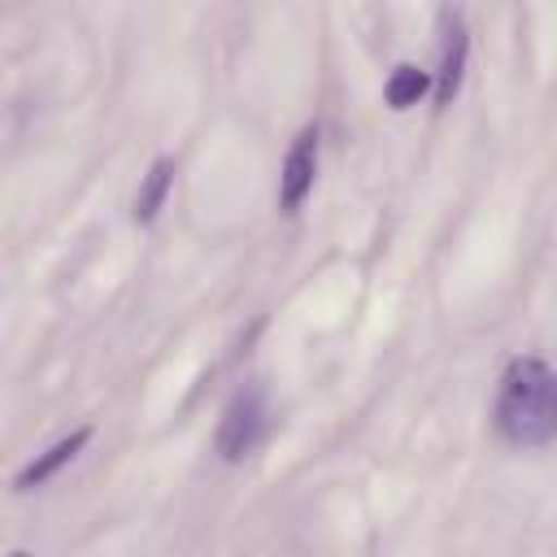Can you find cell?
<instances>
[{
  "label": "cell",
  "mask_w": 557,
  "mask_h": 557,
  "mask_svg": "<svg viewBox=\"0 0 557 557\" xmlns=\"http://www.w3.org/2000/svg\"><path fill=\"white\" fill-rule=\"evenodd\" d=\"M170 187H174V161H170V157H157V161L148 165L144 183H139V196H135V209H131V218H135L139 226L157 222V213H161V205H165Z\"/></svg>",
  "instance_id": "cell-6"
},
{
  "label": "cell",
  "mask_w": 557,
  "mask_h": 557,
  "mask_svg": "<svg viewBox=\"0 0 557 557\" xmlns=\"http://www.w3.org/2000/svg\"><path fill=\"white\" fill-rule=\"evenodd\" d=\"M265 426H270L265 392H261L257 383L239 387V392L231 396V405L222 409V422H218V440H213L218 457L231 461V466L244 461V457H252V453L261 448V440H265Z\"/></svg>",
  "instance_id": "cell-2"
},
{
  "label": "cell",
  "mask_w": 557,
  "mask_h": 557,
  "mask_svg": "<svg viewBox=\"0 0 557 557\" xmlns=\"http://www.w3.org/2000/svg\"><path fill=\"white\" fill-rule=\"evenodd\" d=\"M313 174H318V126H305L283 157V174H278V209L283 213H296L305 205V196L313 191Z\"/></svg>",
  "instance_id": "cell-3"
},
{
  "label": "cell",
  "mask_w": 557,
  "mask_h": 557,
  "mask_svg": "<svg viewBox=\"0 0 557 557\" xmlns=\"http://www.w3.org/2000/svg\"><path fill=\"white\" fill-rule=\"evenodd\" d=\"M466 52H470V35L461 13H444V52H440V74H435V104H453V96L461 91V74H466Z\"/></svg>",
  "instance_id": "cell-4"
},
{
  "label": "cell",
  "mask_w": 557,
  "mask_h": 557,
  "mask_svg": "<svg viewBox=\"0 0 557 557\" xmlns=\"http://www.w3.org/2000/svg\"><path fill=\"white\" fill-rule=\"evenodd\" d=\"M426 91H431V74L418 70V65H396L392 78L383 83V100H387L392 109H409V104H418Z\"/></svg>",
  "instance_id": "cell-7"
},
{
  "label": "cell",
  "mask_w": 557,
  "mask_h": 557,
  "mask_svg": "<svg viewBox=\"0 0 557 557\" xmlns=\"http://www.w3.org/2000/svg\"><path fill=\"white\" fill-rule=\"evenodd\" d=\"M492 426L509 448H544L557 435V379L544 357L522 352L505 366Z\"/></svg>",
  "instance_id": "cell-1"
},
{
  "label": "cell",
  "mask_w": 557,
  "mask_h": 557,
  "mask_svg": "<svg viewBox=\"0 0 557 557\" xmlns=\"http://www.w3.org/2000/svg\"><path fill=\"white\" fill-rule=\"evenodd\" d=\"M91 440V426H78V431H70V435H61L57 444H48L44 453H35L22 470H17V479H13V492H35V487H44L61 466H70L78 453H83V444Z\"/></svg>",
  "instance_id": "cell-5"
},
{
  "label": "cell",
  "mask_w": 557,
  "mask_h": 557,
  "mask_svg": "<svg viewBox=\"0 0 557 557\" xmlns=\"http://www.w3.org/2000/svg\"><path fill=\"white\" fill-rule=\"evenodd\" d=\"M9 557H30V553H26V548H13V553H9Z\"/></svg>",
  "instance_id": "cell-8"
}]
</instances>
